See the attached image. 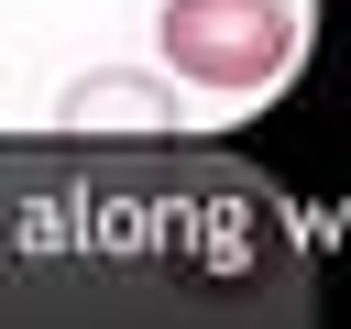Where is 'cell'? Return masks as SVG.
<instances>
[{"mask_svg": "<svg viewBox=\"0 0 351 329\" xmlns=\"http://www.w3.org/2000/svg\"><path fill=\"white\" fill-rule=\"evenodd\" d=\"M165 110H176V88H143V77H77L66 88V121L88 132V121H110V132H165Z\"/></svg>", "mask_w": 351, "mask_h": 329, "instance_id": "obj_2", "label": "cell"}, {"mask_svg": "<svg viewBox=\"0 0 351 329\" xmlns=\"http://www.w3.org/2000/svg\"><path fill=\"white\" fill-rule=\"evenodd\" d=\"M154 44L186 88L208 99H263L296 66V0H165Z\"/></svg>", "mask_w": 351, "mask_h": 329, "instance_id": "obj_1", "label": "cell"}]
</instances>
